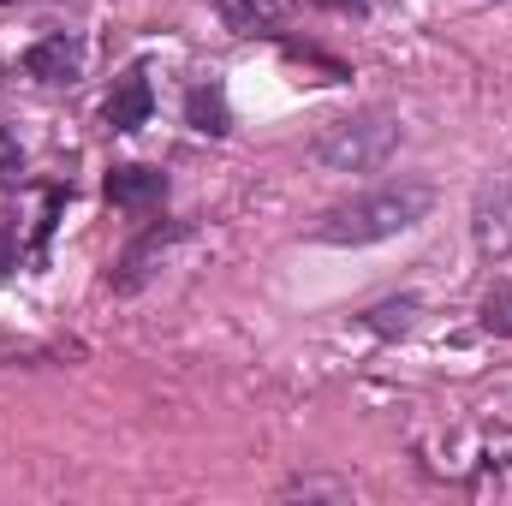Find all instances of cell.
<instances>
[{
  "mask_svg": "<svg viewBox=\"0 0 512 506\" xmlns=\"http://www.w3.org/2000/svg\"><path fill=\"white\" fill-rule=\"evenodd\" d=\"M429 209H435V191L423 179H399V185H382L370 197H352V203L328 209L316 221V239L322 245H382L393 233L417 227Z\"/></svg>",
  "mask_w": 512,
  "mask_h": 506,
  "instance_id": "6da1fadb",
  "label": "cell"
},
{
  "mask_svg": "<svg viewBox=\"0 0 512 506\" xmlns=\"http://www.w3.org/2000/svg\"><path fill=\"white\" fill-rule=\"evenodd\" d=\"M393 143H399V120L382 114V108H370V114L334 120V126L310 143V161L322 173H376L387 155H393Z\"/></svg>",
  "mask_w": 512,
  "mask_h": 506,
  "instance_id": "7a4b0ae2",
  "label": "cell"
},
{
  "mask_svg": "<svg viewBox=\"0 0 512 506\" xmlns=\"http://www.w3.org/2000/svg\"><path fill=\"white\" fill-rule=\"evenodd\" d=\"M108 203L131 215V221H143V215H161V203H167V173L161 167H114L108 173Z\"/></svg>",
  "mask_w": 512,
  "mask_h": 506,
  "instance_id": "3957f363",
  "label": "cell"
},
{
  "mask_svg": "<svg viewBox=\"0 0 512 506\" xmlns=\"http://www.w3.org/2000/svg\"><path fill=\"white\" fill-rule=\"evenodd\" d=\"M24 72H30L36 84H78V78H84V36L54 30V36L30 42V48H24Z\"/></svg>",
  "mask_w": 512,
  "mask_h": 506,
  "instance_id": "277c9868",
  "label": "cell"
},
{
  "mask_svg": "<svg viewBox=\"0 0 512 506\" xmlns=\"http://www.w3.org/2000/svg\"><path fill=\"white\" fill-rule=\"evenodd\" d=\"M149 108H155L149 72H143V66H126V72L114 78L108 102H102V120H108V131H137V126H149Z\"/></svg>",
  "mask_w": 512,
  "mask_h": 506,
  "instance_id": "5b68a950",
  "label": "cell"
},
{
  "mask_svg": "<svg viewBox=\"0 0 512 506\" xmlns=\"http://www.w3.org/2000/svg\"><path fill=\"white\" fill-rule=\"evenodd\" d=\"M179 239H185V227H179V221H167V227H149V233H143V239H137L126 256H120L114 292H137V286H143V280H149V274L167 262V251H173Z\"/></svg>",
  "mask_w": 512,
  "mask_h": 506,
  "instance_id": "8992f818",
  "label": "cell"
},
{
  "mask_svg": "<svg viewBox=\"0 0 512 506\" xmlns=\"http://www.w3.org/2000/svg\"><path fill=\"white\" fill-rule=\"evenodd\" d=\"M185 120H191V131L227 137V131H233V114H227V90H221V84H197V90L185 96Z\"/></svg>",
  "mask_w": 512,
  "mask_h": 506,
  "instance_id": "52a82bcc",
  "label": "cell"
},
{
  "mask_svg": "<svg viewBox=\"0 0 512 506\" xmlns=\"http://www.w3.org/2000/svg\"><path fill=\"white\" fill-rule=\"evenodd\" d=\"M215 12H221V24H227V30L256 36V30H274L280 0H215Z\"/></svg>",
  "mask_w": 512,
  "mask_h": 506,
  "instance_id": "ba28073f",
  "label": "cell"
},
{
  "mask_svg": "<svg viewBox=\"0 0 512 506\" xmlns=\"http://www.w3.org/2000/svg\"><path fill=\"white\" fill-rule=\"evenodd\" d=\"M483 328L512 340V274H501L489 292H483Z\"/></svg>",
  "mask_w": 512,
  "mask_h": 506,
  "instance_id": "9c48e42d",
  "label": "cell"
},
{
  "mask_svg": "<svg viewBox=\"0 0 512 506\" xmlns=\"http://www.w3.org/2000/svg\"><path fill=\"white\" fill-rule=\"evenodd\" d=\"M24 179V149H18V137L0 126V191H12Z\"/></svg>",
  "mask_w": 512,
  "mask_h": 506,
  "instance_id": "30bf717a",
  "label": "cell"
},
{
  "mask_svg": "<svg viewBox=\"0 0 512 506\" xmlns=\"http://www.w3.org/2000/svg\"><path fill=\"white\" fill-rule=\"evenodd\" d=\"M310 6H328V12H352V18H364V12H370V0H310Z\"/></svg>",
  "mask_w": 512,
  "mask_h": 506,
  "instance_id": "8fae6325",
  "label": "cell"
},
{
  "mask_svg": "<svg viewBox=\"0 0 512 506\" xmlns=\"http://www.w3.org/2000/svg\"><path fill=\"white\" fill-rule=\"evenodd\" d=\"M376 6H393V0H370V12H376Z\"/></svg>",
  "mask_w": 512,
  "mask_h": 506,
  "instance_id": "7c38bea8",
  "label": "cell"
},
{
  "mask_svg": "<svg viewBox=\"0 0 512 506\" xmlns=\"http://www.w3.org/2000/svg\"><path fill=\"white\" fill-rule=\"evenodd\" d=\"M0 6H6V0H0Z\"/></svg>",
  "mask_w": 512,
  "mask_h": 506,
  "instance_id": "4fadbf2b",
  "label": "cell"
}]
</instances>
